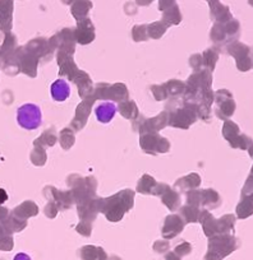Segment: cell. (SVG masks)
Here are the masks:
<instances>
[{
  "label": "cell",
  "instance_id": "6da1fadb",
  "mask_svg": "<svg viewBox=\"0 0 253 260\" xmlns=\"http://www.w3.org/2000/svg\"><path fill=\"white\" fill-rule=\"evenodd\" d=\"M41 110L35 104H24L17 110V121L26 130H35L41 125Z\"/></svg>",
  "mask_w": 253,
  "mask_h": 260
},
{
  "label": "cell",
  "instance_id": "7a4b0ae2",
  "mask_svg": "<svg viewBox=\"0 0 253 260\" xmlns=\"http://www.w3.org/2000/svg\"><path fill=\"white\" fill-rule=\"evenodd\" d=\"M50 93H51V97L55 101H66L69 94H71V87L64 79H58L50 87Z\"/></svg>",
  "mask_w": 253,
  "mask_h": 260
},
{
  "label": "cell",
  "instance_id": "3957f363",
  "mask_svg": "<svg viewBox=\"0 0 253 260\" xmlns=\"http://www.w3.org/2000/svg\"><path fill=\"white\" fill-rule=\"evenodd\" d=\"M96 117L100 122H110L117 114V106L113 102H102L96 107Z\"/></svg>",
  "mask_w": 253,
  "mask_h": 260
},
{
  "label": "cell",
  "instance_id": "277c9868",
  "mask_svg": "<svg viewBox=\"0 0 253 260\" xmlns=\"http://www.w3.org/2000/svg\"><path fill=\"white\" fill-rule=\"evenodd\" d=\"M13 260H31V257L27 254H24V252H19V254H17L16 256H14Z\"/></svg>",
  "mask_w": 253,
  "mask_h": 260
}]
</instances>
